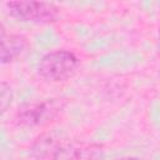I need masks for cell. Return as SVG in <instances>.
<instances>
[{
  "label": "cell",
  "instance_id": "1",
  "mask_svg": "<svg viewBox=\"0 0 160 160\" xmlns=\"http://www.w3.org/2000/svg\"><path fill=\"white\" fill-rule=\"evenodd\" d=\"M78 56L69 50H55L45 54L38 65L41 78L48 81H64L71 78L79 69Z\"/></svg>",
  "mask_w": 160,
  "mask_h": 160
},
{
  "label": "cell",
  "instance_id": "8",
  "mask_svg": "<svg viewBox=\"0 0 160 160\" xmlns=\"http://www.w3.org/2000/svg\"><path fill=\"white\" fill-rule=\"evenodd\" d=\"M159 49H160V34H159Z\"/></svg>",
  "mask_w": 160,
  "mask_h": 160
},
{
  "label": "cell",
  "instance_id": "2",
  "mask_svg": "<svg viewBox=\"0 0 160 160\" xmlns=\"http://www.w3.org/2000/svg\"><path fill=\"white\" fill-rule=\"evenodd\" d=\"M10 16L24 22L44 24L58 19V8L44 1H9L5 4Z\"/></svg>",
  "mask_w": 160,
  "mask_h": 160
},
{
  "label": "cell",
  "instance_id": "5",
  "mask_svg": "<svg viewBox=\"0 0 160 160\" xmlns=\"http://www.w3.org/2000/svg\"><path fill=\"white\" fill-rule=\"evenodd\" d=\"M26 39L18 34H6L1 25V62L8 64L19 58L26 49Z\"/></svg>",
  "mask_w": 160,
  "mask_h": 160
},
{
  "label": "cell",
  "instance_id": "6",
  "mask_svg": "<svg viewBox=\"0 0 160 160\" xmlns=\"http://www.w3.org/2000/svg\"><path fill=\"white\" fill-rule=\"evenodd\" d=\"M11 100H12L11 88L5 81H2L1 86H0V109H1V114H4L6 111V109L10 106Z\"/></svg>",
  "mask_w": 160,
  "mask_h": 160
},
{
  "label": "cell",
  "instance_id": "4",
  "mask_svg": "<svg viewBox=\"0 0 160 160\" xmlns=\"http://www.w3.org/2000/svg\"><path fill=\"white\" fill-rule=\"evenodd\" d=\"M102 148L98 144H69L55 150L52 160H101Z\"/></svg>",
  "mask_w": 160,
  "mask_h": 160
},
{
  "label": "cell",
  "instance_id": "3",
  "mask_svg": "<svg viewBox=\"0 0 160 160\" xmlns=\"http://www.w3.org/2000/svg\"><path fill=\"white\" fill-rule=\"evenodd\" d=\"M60 110V106L56 101H38V102H29L22 105L18 112L16 119L20 124L26 126H35L44 124L52 119L58 111Z\"/></svg>",
  "mask_w": 160,
  "mask_h": 160
},
{
  "label": "cell",
  "instance_id": "7",
  "mask_svg": "<svg viewBox=\"0 0 160 160\" xmlns=\"http://www.w3.org/2000/svg\"><path fill=\"white\" fill-rule=\"evenodd\" d=\"M119 160H141V159H138V158H122V159H119Z\"/></svg>",
  "mask_w": 160,
  "mask_h": 160
}]
</instances>
